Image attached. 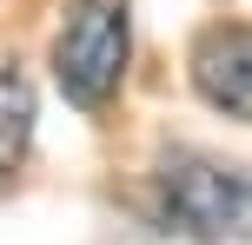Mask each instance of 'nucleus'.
<instances>
[{
    "instance_id": "obj_1",
    "label": "nucleus",
    "mask_w": 252,
    "mask_h": 245,
    "mask_svg": "<svg viewBox=\"0 0 252 245\" xmlns=\"http://www.w3.org/2000/svg\"><path fill=\"white\" fill-rule=\"evenodd\" d=\"M139 219L179 245H252V166L166 146L139 179Z\"/></svg>"
},
{
    "instance_id": "obj_2",
    "label": "nucleus",
    "mask_w": 252,
    "mask_h": 245,
    "mask_svg": "<svg viewBox=\"0 0 252 245\" xmlns=\"http://www.w3.org/2000/svg\"><path fill=\"white\" fill-rule=\"evenodd\" d=\"M126 60H133V0H66L60 7L47 66L66 106L100 119L126 86Z\"/></svg>"
},
{
    "instance_id": "obj_3",
    "label": "nucleus",
    "mask_w": 252,
    "mask_h": 245,
    "mask_svg": "<svg viewBox=\"0 0 252 245\" xmlns=\"http://www.w3.org/2000/svg\"><path fill=\"white\" fill-rule=\"evenodd\" d=\"M186 80L213 113L252 126V20H206L186 47Z\"/></svg>"
},
{
    "instance_id": "obj_4",
    "label": "nucleus",
    "mask_w": 252,
    "mask_h": 245,
    "mask_svg": "<svg viewBox=\"0 0 252 245\" xmlns=\"http://www.w3.org/2000/svg\"><path fill=\"white\" fill-rule=\"evenodd\" d=\"M27 146H33V86L13 60H0V186L20 172Z\"/></svg>"
}]
</instances>
